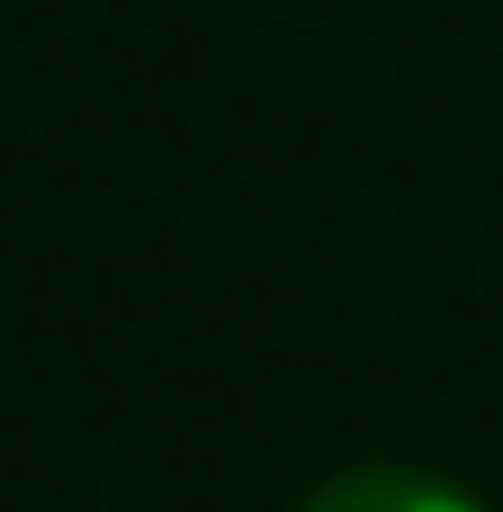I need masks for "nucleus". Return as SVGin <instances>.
Returning <instances> with one entry per match:
<instances>
[{"label":"nucleus","instance_id":"nucleus-1","mask_svg":"<svg viewBox=\"0 0 503 512\" xmlns=\"http://www.w3.org/2000/svg\"><path fill=\"white\" fill-rule=\"evenodd\" d=\"M297 512H486V504L459 495L450 477H423V468H342Z\"/></svg>","mask_w":503,"mask_h":512}]
</instances>
